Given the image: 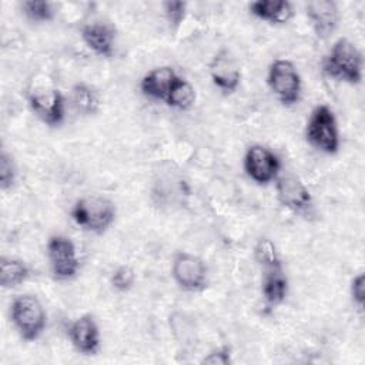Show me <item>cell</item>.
<instances>
[{
	"label": "cell",
	"instance_id": "1",
	"mask_svg": "<svg viewBox=\"0 0 365 365\" xmlns=\"http://www.w3.org/2000/svg\"><path fill=\"white\" fill-rule=\"evenodd\" d=\"M321 70L334 81L356 86L364 77L362 53L349 38L339 37L321 60Z\"/></svg>",
	"mask_w": 365,
	"mask_h": 365
},
{
	"label": "cell",
	"instance_id": "2",
	"mask_svg": "<svg viewBox=\"0 0 365 365\" xmlns=\"http://www.w3.org/2000/svg\"><path fill=\"white\" fill-rule=\"evenodd\" d=\"M71 220L81 230L94 235L104 234L115 221V204L100 194H87L76 200L70 210Z\"/></svg>",
	"mask_w": 365,
	"mask_h": 365
},
{
	"label": "cell",
	"instance_id": "3",
	"mask_svg": "<svg viewBox=\"0 0 365 365\" xmlns=\"http://www.w3.org/2000/svg\"><path fill=\"white\" fill-rule=\"evenodd\" d=\"M31 113L48 127H60L66 118V98L48 80H33L26 91Z\"/></svg>",
	"mask_w": 365,
	"mask_h": 365
},
{
	"label": "cell",
	"instance_id": "4",
	"mask_svg": "<svg viewBox=\"0 0 365 365\" xmlns=\"http://www.w3.org/2000/svg\"><path fill=\"white\" fill-rule=\"evenodd\" d=\"M10 321L26 342L37 341L47 327V312L34 294H21L10 302Z\"/></svg>",
	"mask_w": 365,
	"mask_h": 365
},
{
	"label": "cell",
	"instance_id": "5",
	"mask_svg": "<svg viewBox=\"0 0 365 365\" xmlns=\"http://www.w3.org/2000/svg\"><path fill=\"white\" fill-rule=\"evenodd\" d=\"M305 140L317 151L334 155L339 151L341 137L336 117L327 104H318L305 124Z\"/></svg>",
	"mask_w": 365,
	"mask_h": 365
},
{
	"label": "cell",
	"instance_id": "6",
	"mask_svg": "<svg viewBox=\"0 0 365 365\" xmlns=\"http://www.w3.org/2000/svg\"><path fill=\"white\" fill-rule=\"evenodd\" d=\"M267 84L275 98L285 107H292L301 100L302 78L291 60L275 58L268 67Z\"/></svg>",
	"mask_w": 365,
	"mask_h": 365
},
{
	"label": "cell",
	"instance_id": "7",
	"mask_svg": "<svg viewBox=\"0 0 365 365\" xmlns=\"http://www.w3.org/2000/svg\"><path fill=\"white\" fill-rule=\"evenodd\" d=\"M46 254L56 281H70L78 275L81 262L76 244L67 235L54 234L47 240Z\"/></svg>",
	"mask_w": 365,
	"mask_h": 365
},
{
	"label": "cell",
	"instance_id": "8",
	"mask_svg": "<svg viewBox=\"0 0 365 365\" xmlns=\"http://www.w3.org/2000/svg\"><path fill=\"white\" fill-rule=\"evenodd\" d=\"M174 282L187 292H201L208 287V268L202 258L188 251H178L171 261Z\"/></svg>",
	"mask_w": 365,
	"mask_h": 365
},
{
	"label": "cell",
	"instance_id": "9",
	"mask_svg": "<svg viewBox=\"0 0 365 365\" xmlns=\"http://www.w3.org/2000/svg\"><path fill=\"white\" fill-rule=\"evenodd\" d=\"M275 182V195L281 207L295 215L308 217L314 211V198L305 182L295 174H279Z\"/></svg>",
	"mask_w": 365,
	"mask_h": 365
},
{
	"label": "cell",
	"instance_id": "10",
	"mask_svg": "<svg viewBox=\"0 0 365 365\" xmlns=\"http://www.w3.org/2000/svg\"><path fill=\"white\" fill-rule=\"evenodd\" d=\"M242 167L247 177L258 185H268L281 174L279 157L262 144H252L247 148Z\"/></svg>",
	"mask_w": 365,
	"mask_h": 365
},
{
	"label": "cell",
	"instance_id": "11",
	"mask_svg": "<svg viewBox=\"0 0 365 365\" xmlns=\"http://www.w3.org/2000/svg\"><path fill=\"white\" fill-rule=\"evenodd\" d=\"M212 84L225 96L234 94L241 84V68L235 57L225 48L220 50L208 64Z\"/></svg>",
	"mask_w": 365,
	"mask_h": 365
},
{
	"label": "cell",
	"instance_id": "12",
	"mask_svg": "<svg viewBox=\"0 0 365 365\" xmlns=\"http://www.w3.org/2000/svg\"><path fill=\"white\" fill-rule=\"evenodd\" d=\"M68 339L73 348L86 356L97 355L101 348V335L96 318L91 314H83L68 327Z\"/></svg>",
	"mask_w": 365,
	"mask_h": 365
},
{
	"label": "cell",
	"instance_id": "13",
	"mask_svg": "<svg viewBox=\"0 0 365 365\" xmlns=\"http://www.w3.org/2000/svg\"><path fill=\"white\" fill-rule=\"evenodd\" d=\"M305 14L312 31L321 40L328 38L338 27L341 11L334 0H311L305 3Z\"/></svg>",
	"mask_w": 365,
	"mask_h": 365
},
{
	"label": "cell",
	"instance_id": "14",
	"mask_svg": "<svg viewBox=\"0 0 365 365\" xmlns=\"http://www.w3.org/2000/svg\"><path fill=\"white\" fill-rule=\"evenodd\" d=\"M80 37L96 56L103 58L113 57L117 38V31L113 24L101 20L84 23L80 27Z\"/></svg>",
	"mask_w": 365,
	"mask_h": 365
},
{
	"label": "cell",
	"instance_id": "15",
	"mask_svg": "<svg viewBox=\"0 0 365 365\" xmlns=\"http://www.w3.org/2000/svg\"><path fill=\"white\" fill-rule=\"evenodd\" d=\"M178 74L171 66H160L145 73L140 81V91L150 100L165 101Z\"/></svg>",
	"mask_w": 365,
	"mask_h": 365
},
{
	"label": "cell",
	"instance_id": "16",
	"mask_svg": "<svg viewBox=\"0 0 365 365\" xmlns=\"http://www.w3.org/2000/svg\"><path fill=\"white\" fill-rule=\"evenodd\" d=\"M248 11L255 19L272 26L288 24L295 13L288 0H255L248 4Z\"/></svg>",
	"mask_w": 365,
	"mask_h": 365
},
{
	"label": "cell",
	"instance_id": "17",
	"mask_svg": "<svg viewBox=\"0 0 365 365\" xmlns=\"http://www.w3.org/2000/svg\"><path fill=\"white\" fill-rule=\"evenodd\" d=\"M288 288L289 282L284 267L262 271L261 297L268 307H277L282 304L288 295Z\"/></svg>",
	"mask_w": 365,
	"mask_h": 365
},
{
	"label": "cell",
	"instance_id": "18",
	"mask_svg": "<svg viewBox=\"0 0 365 365\" xmlns=\"http://www.w3.org/2000/svg\"><path fill=\"white\" fill-rule=\"evenodd\" d=\"M31 277L30 265L17 257L3 255L0 259V285L4 289H13L24 284Z\"/></svg>",
	"mask_w": 365,
	"mask_h": 365
},
{
	"label": "cell",
	"instance_id": "19",
	"mask_svg": "<svg viewBox=\"0 0 365 365\" xmlns=\"http://www.w3.org/2000/svg\"><path fill=\"white\" fill-rule=\"evenodd\" d=\"M70 101L73 108L81 115H94L101 107L100 93L94 86L84 81H78L71 87Z\"/></svg>",
	"mask_w": 365,
	"mask_h": 365
},
{
	"label": "cell",
	"instance_id": "20",
	"mask_svg": "<svg viewBox=\"0 0 365 365\" xmlns=\"http://www.w3.org/2000/svg\"><path fill=\"white\" fill-rule=\"evenodd\" d=\"M195 98H197V93L194 86L184 77L178 76L164 103L174 110L187 111L194 106Z\"/></svg>",
	"mask_w": 365,
	"mask_h": 365
},
{
	"label": "cell",
	"instance_id": "21",
	"mask_svg": "<svg viewBox=\"0 0 365 365\" xmlns=\"http://www.w3.org/2000/svg\"><path fill=\"white\" fill-rule=\"evenodd\" d=\"M252 257H254V261L261 268V271L282 267V259L277 250V245L274 244L272 240L267 237H262L255 242Z\"/></svg>",
	"mask_w": 365,
	"mask_h": 365
},
{
	"label": "cell",
	"instance_id": "22",
	"mask_svg": "<svg viewBox=\"0 0 365 365\" xmlns=\"http://www.w3.org/2000/svg\"><path fill=\"white\" fill-rule=\"evenodd\" d=\"M23 16L36 24L53 21L56 17V6L47 0H24L20 3Z\"/></svg>",
	"mask_w": 365,
	"mask_h": 365
},
{
	"label": "cell",
	"instance_id": "23",
	"mask_svg": "<svg viewBox=\"0 0 365 365\" xmlns=\"http://www.w3.org/2000/svg\"><path fill=\"white\" fill-rule=\"evenodd\" d=\"M17 181V165L13 155L3 147L0 151V188L11 190Z\"/></svg>",
	"mask_w": 365,
	"mask_h": 365
},
{
	"label": "cell",
	"instance_id": "24",
	"mask_svg": "<svg viewBox=\"0 0 365 365\" xmlns=\"http://www.w3.org/2000/svg\"><path fill=\"white\" fill-rule=\"evenodd\" d=\"M137 281L135 271L130 265H118L110 275V285L117 292H128Z\"/></svg>",
	"mask_w": 365,
	"mask_h": 365
},
{
	"label": "cell",
	"instance_id": "25",
	"mask_svg": "<svg viewBox=\"0 0 365 365\" xmlns=\"http://www.w3.org/2000/svg\"><path fill=\"white\" fill-rule=\"evenodd\" d=\"M163 11L167 23L171 29H178L185 19L187 3L185 1H165L163 3Z\"/></svg>",
	"mask_w": 365,
	"mask_h": 365
},
{
	"label": "cell",
	"instance_id": "26",
	"mask_svg": "<svg viewBox=\"0 0 365 365\" xmlns=\"http://www.w3.org/2000/svg\"><path fill=\"white\" fill-rule=\"evenodd\" d=\"M232 362V351L228 345H221L210 351L200 364L202 365H230Z\"/></svg>",
	"mask_w": 365,
	"mask_h": 365
},
{
	"label": "cell",
	"instance_id": "27",
	"mask_svg": "<svg viewBox=\"0 0 365 365\" xmlns=\"http://www.w3.org/2000/svg\"><path fill=\"white\" fill-rule=\"evenodd\" d=\"M349 294L354 305L362 311L365 305V274L359 272L351 279L349 285Z\"/></svg>",
	"mask_w": 365,
	"mask_h": 365
}]
</instances>
